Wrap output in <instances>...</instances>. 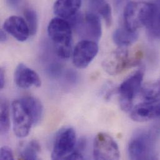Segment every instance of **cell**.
Returning <instances> with one entry per match:
<instances>
[{
	"label": "cell",
	"mask_w": 160,
	"mask_h": 160,
	"mask_svg": "<svg viewBox=\"0 0 160 160\" xmlns=\"http://www.w3.org/2000/svg\"><path fill=\"white\" fill-rule=\"evenodd\" d=\"M160 129L152 128L140 130L131 137L128 147L131 160H155L159 157Z\"/></svg>",
	"instance_id": "1"
},
{
	"label": "cell",
	"mask_w": 160,
	"mask_h": 160,
	"mask_svg": "<svg viewBox=\"0 0 160 160\" xmlns=\"http://www.w3.org/2000/svg\"><path fill=\"white\" fill-rule=\"evenodd\" d=\"M48 32L52 40L57 56L68 59L72 52V30L71 24L61 18L52 19L48 28Z\"/></svg>",
	"instance_id": "2"
},
{
	"label": "cell",
	"mask_w": 160,
	"mask_h": 160,
	"mask_svg": "<svg viewBox=\"0 0 160 160\" xmlns=\"http://www.w3.org/2000/svg\"><path fill=\"white\" fill-rule=\"evenodd\" d=\"M155 7V4L147 1L129 2L124 9L125 26L132 31H138L142 27H147L152 19Z\"/></svg>",
	"instance_id": "3"
},
{
	"label": "cell",
	"mask_w": 160,
	"mask_h": 160,
	"mask_svg": "<svg viewBox=\"0 0 160 160\" xmlns=\"http://www.w3.org/2000/svg\"><path fill=\"white\" fill-rule=\"evenodd\" d=\"M142 58L140 51L130 56L128 51L125 48L117 49L110 54L103 62L104 70L110 75H117L126 69L138 64Z\"/></svg>",
	"instance_id": "4"
},
{
	"label": "cell",
	"mask_w": 160,
	"mask_h": 160,
	"mask_svg": "<svg viewBox=\"0 0 160 160\" xmlns=\"http://www.w3.org/2000/svg\"><path fill=\"white\" fill-rule=\"evenodd\" d=\"M71 25L86 40L98 42L101 38V22L99 17L94 12H88L84 16L76 14L72 17Z\"/></svg>",
	"instance_id": "5"
},
{
	"label": "cell",
	"mask_w": 160,
	"mask_h": 160,
	"mask_svg": "<svg viewBox=\"0 0 160 160\" xmlns=\"http://www.w3.org/2000/svg\"><path fill=\"white\" fill-rule=\"evenodd\" d=\"M143 76L144 72L140 69L123 81L118 88L120 105L124 112L132 110L134 98L140 92Z\"/></svg>",
	"instance_id": "6"
},
{
	"label": "cell",
	"mask_w": 160,
	"mask_h": 160,
	"mask_svg": "<svg viewBox=\"0 0 160 160\" xmlns=\"http://www.w3.org/2000/svg\"><path fill=\"white\" fill-rule=\"evenodd\" d=\"M76 133L71 127L61 129L57 133L51 155L52 160H65L75 149Z\"/></svg>",
	"instance_id": "7"
},
{
	"label": "cell",
	"mask_w": 160,
	"mask_h": 160,
	"mask_svg": "<svg viewBox=\"0 0 160 160\" xmlns=\"http://www.w3.org/2000/svg\"><path fill=\"white\" fill-rule=\"evenodd\" d=\"M93 155L97 160H117L120 157L118 146L113 138L105 133H98L94 140Z\"/></svg>",
	"instance_id": "8"
},
{
	"label": "cell",
	"mask_w": 160,
	"mask_h": 160,
	"mask_svg": "<svg viewBox=\"0 0 160 160\" xmlns=\"http://www.w3.org/2000/svg\"><path fill=\"white\" fill-rule=\"evenodd\" d=\"M12 128L18 138L27 137L30 132L32 120L21 100H14L12 103Z\"/></svg>",
	"instance_id": "9"
},
{
	"label": "cell",
	"mask_w": 160,
	"mask_h": 160,
	"mask_svg": "<svg viewBox=\"0 0 160 160\" xmlns=\"http://www.w3.org/2000/svg\"><path fill=\"white\" fill-rule=\"evenodd\" d=\"M98 52L97 42L84 39L78 43L73 51V63L79 69L86 68Z\"/></svg>",
	"instance_id": "10"
},
{
	"label": "cell",
	"mask_w": 160,
	"mask_h": 160,
	"mask_svg": "<svg viewBox=\"0 0 160 160\" xmlns=\"http://www.w3.org/2000/svg\"><path fill=\"white\" fill-rule=\"evenodd\" d=\"M158 117H160V98L140 103L131 112L132 119L138 122H144Z\"/></svg>",
	"instance_id": "11"
},
{
	"label": "cell",
	"mask_w": 160,
	"mask_h": 160,
	"mask_svg": "<svg viewBox=\"0 0 160 160\" xmlns=\"http://www.w3.org/2000/svg\"><path fill=\"white\" fill-rule=\"evenodd\" d=\"M4 30L20 42L26 41L30 36L29 27L24 21L19 16H11L3 24Z\"/></svg>",
	"instance_id": "12"
},
{
	"label": "cell",
	"mask_w": 160,
	"mask_h": 160,
	"mask_svg": "<svg viewBox=\"0 0 160 160\" xmlns=\"http://www.w3.org/2000/svg\"><path fill=\"white\" fill-rule=\"evenodd\" d=\"M14 81L18 87L24 89L32 87H39L41 85V80L38 74L23 64L17 66L14 72Z\"/></svg>",
	"instance_id": "13"
},
{
	"label": "cell",
	"mask_w": 160,
	"mask_h": 160,
	"mask_svg": "<svg viewBox=\"0 0 160 160\" xmlns=\"http://www.w3.org/2000/svg\"><path fill=\"white\" fill-rule=\"evenodd\" d=\"M81 4L82 0H58L54 5V12L62 19L71 18L77 14Z\"/></svg>",
	"instance_id": "14"
},
{
	"label": "cell",
	"mask_w": 160,
	"mask_h": 160,
	"mask_svg": "<svg viewBox=\"0 0 160 160\" xmlns=\"http://www.w3.org/2000/svg\"><path fill=\"white\" fill-rule=\"evenodd\" d=\"M20 100L30 115L33 124H38L43 116V107L40 100L31 96L25 97Z\"/></svg>",
	"instance_id": "15"
},
{
	"label": "cell",
	"mask_w": 160,
	"mask_h": 160,
	"mask_svg": "<svg viewBox=\"0 0 160 160\" xmlns=\"http://www.w3.org/2000/svg\"><path fill=\"white\" fill-rule=\"evenodd\" d=\"M138 38V31H130L125 26L117 29L113 34V42L121 48H125L133 44Z\"/></svg>",
	"instance_id": "16"
},
{
	"label": "cell",
	"mask_w": 160,
	"mask_h": 160,
	"mask_svg": "<svg viewBox=\"0 0 160 160\" xmlns=\"http://www.w3.org/2000/svg\"><path fill=\"white\" fill-rule=\"evenodd\" d=\"M142 97L145 101H153L160 97V79L149 82L142 87Z\"/></svg>",
	"instance_id": "17"
},
{
	"label": "cell",
	"mask_w": 160,
	"mask_h": 160,
	"mask_svg": "<svg viewBox=\"0 0 160 160\" xmlns=\"http://www.w3.org/2000/svg\"><path fill=\"white\" fill-rule=\"evenodd\" d=\"M10 127L9 107L7 100H1V116H0V132L2 135L7 134Z\"/></svg>",
	"instance_id": "18"
},
{
	"label": "cell",
	"mask_w": 160,
	"mask_h": 160,
	"mask_svg": "<svg viewBox=\"0 0 160 160\" xmlns=\"http://www.w3.org/2000/svg\"><path fill=\"white\" fill-rule=\"evenodd\" d=\"M92 5L95 10L104 19L106 24L109 26L112 23V10L110 5L104 0H92Z\"/></svg>",
	"instance_id": "19"
},
{
	"label": "cell",
	"mask_w": 160,
	"mask_h": 160,
	"mask_svg": "<svg viewBox=\"0 0 160 160\" xmlns=\"http://www.w3.org/2000/svg\"><path fill=\"white\" fill-rule=\"evenodd\" d=\"M41 147L36 140H32L28 143L21 151V157L25 160H37L40 152Z\"/></svg>",
	"instance_id": "20"
},
{
	"label": "cell",
	"mask_w": 160,
	"mask_h": 160,
	"mask_svg": "<svg viewBox=\"0 0 160 160\" xmlns=\"http://www.w3.org/2000/svg\"><path fill=\"white\" fill-rule=\"evenodd\" d=\"M24 15L29 29L30 35L34 36L37 32L38 28V17L36 12L32 9L28 8L25 9Z\"/></svg>",
	"instance_id": "21"
},
{
	"label": "cell",
	"mask_w": 160,
	"mask_h": 160,
	"mask_svg": "<svg viewBox=\"0 0 160 160\" xmlns=\"http://www.w3.org/2000/svg\"><path fill=\"white\" fill-rule=\"evenodd\" d=\"M155 6L152 19L147 28L153 36L160 39V4H155Z\"/></svg>",
	"instance_id": "22"
},
{
	"label": "cell",
	"mask_w": 160,
	"mask_h": 160,
	"mask_svg": "<svg viewBox=\"0 0 160 160\" xmlns=\"http://www.w3.org/2000/svg\"><path fill=\"white\" fill-rule=\"evenodd\" d=\"M86 145V140L85 138H81L78 144H76L74 151L65 160H83V153L85 150Z\"/></svg>",
	"instance_id": "23"
},
{
	"label": "cell",
	"mask_w": 160,
	"mask_h": 160,
	"mask_svg": "<svg viewBox=\"0 0 160 160\" xmlns=\"http://www.w3.org/2000/svg\"><path fill=\"white\" fill-rule=\"evenodd\" d=\"M0 159L2 160H12L14 159L12 152L9 147L6 146L1 147L0 152Z\"/></svg>",
	"instance_id": "24"
},
{
	"label": "cell",
	"mask_w": 160,
	"mask_h": 160,
	"mask_svg": "<svg viewBox=\"0 0 160 160\" xmlns=\"http://www.w3.org/2000/svg\"><path fill=\"white\" fill-rule=\"evenodd\" d=\"M22 0H5L6 4L11 9H18L22 4Z\"/></svg>",
	"instance_id": "25"
},
{
	"label": "cell",
	"mask_w": 160,
	"mask_h": 160,
	"mask_svg": "<svg viewBox=\"0 0 160 160\" xmlns=\"http://www.w3.org/2000/svg\"><path fill=\"white\" fill-rule=\"evenodd\" d=\"M115 8L117 10L121 9L123 7H125L126 5L130 2V0H113Z\"/></svg>",
	"instance_id": "26"
},
{
	"label": "cell",
	"mask_w": 160,
	"mask_h": 160,
	"mask_svg": "<svg viewBox=\"0 0 160 160\" xmlns=\"http://www.w3.org/2000/svg\"><path fill=\"white\" fill-rule=\"evenodd\" d=\"M5 84V76H4V71L2 69H1L0 71V88H3Z\"/></svg>",
	"instance_id": "27"
},
{
	"label": "cell",
	"mask_w": 160,
	"mask_h": 160,
	"mask_svg": "<svg viewBox=\"0 0 160 160\" xmlns=\"http://www.w3.org/2000/svg\"><path fill=\"white\" fill-rule=\"evenodd\" d=\"M0 39H1V42H5L7 39V35L6 33V31L1 30V33H0Z\"/></svg>",
	"instance_id": "28"
}]
</instances>
